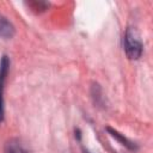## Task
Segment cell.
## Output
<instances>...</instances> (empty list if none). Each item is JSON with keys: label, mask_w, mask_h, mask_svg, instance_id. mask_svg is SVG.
<instances>
[{"label": "cell", "mask_w": 153, "mask_h": 153, "mask_svg": "<svg viewBox=\"0 0 153 153\" xmlns=\"http://www.w3.org/2000/svg\"><path fill=\"white\" fill-rule=\"evenodd\" d=\"M10 69V59L4 55L0 60V123L5 118V106H4V91H5V81Z\"/></svg>", "instance_id": "obj_2"}, {"label": "cell", "mask_w": 153, "mask_h": 153, "mask_svg": "<svg viewBox=\"0 0 153 153\" xmlns=\"http://www.w3.org/2000/svg\"><path fill=\"white\" fill-rule=\"evenodd\" d=\"M106 130H108V133H109L114 139H116L121 145L126 146L128 149H130V151H136V149L139 148L137 145H136L135 142H133L131 140H129V139L126 137L123 134H121V133H118L117 130H115L114 128H111V127H106Z\"/></svg>", "instance_id": "obj_5"}, {"label": "cell", "mask_w": 153, "mask_h": 153, "mask_svg": "<svg viewBox=\"0 0 153 153\" xmlns=\"http://www.w3.org/2000/svg\"><path fill=\"white\" fill-rule=\"evenodd\" d=\"M123 49L129 60H139L143 51V44L134 27H127L123 35Z\"/></svg>", "instance_id": "obj_1"}, {"label": "cell", "mask_w": 153, "mask_h": 153, "mask_svg": "<svg viewBox=\"0 0 153 153\" xmlns=\"http://www.w3.org/2000/svg\"><path fill=\"white\" fill-rule=\"evenodd\" d=\"M16 33V29L13 24L2 14H0V38H12Z\"/></svg>", "instance_id": "obj_4"}, {"label": "cell", "mask_w": 153, "mask_h": 153, "mask_svg": "<svg viewBox=\"0 0 153 153\" xmlns=\"http://www.w3.org/2000/svg\"><path fill=\"white\" fill-rule=\"evenodd\" d=\"M4 153H31V151L22 142V140L13 137L5 143Z\"/></svg>", "instance_id": "obj_3"}]
</instances>
